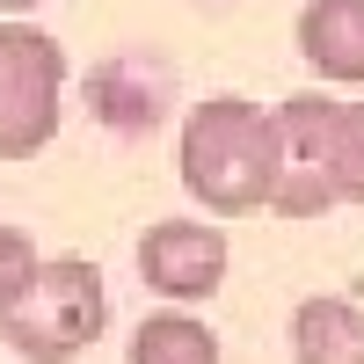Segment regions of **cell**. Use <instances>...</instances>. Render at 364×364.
I'll list each match as a JSON object with an SVG mask.
<instances>
[{
  "label": "cell",
  "instance_id": "5b68a950",
  "mask_svg": "<svg viewBox=\"0 0 364 364\" xmlns=\"http://www.w3.org/2000/svg\"><path fill=\"white\" fill-rule=\"evenodd\" d=\"M139 277L161 299H211L226 284V233L204 219H161L139 240Z\"/></svg>",
  "mask_w": 364,
  "mask_h": 364
},
{
  "label": "cell",
  "instance_id": "3957f363",
  "mask_svg": "<svg viewBox=\"0 0 364 364\" xmlns=\"http://www.w3.org/2000/svg\"><path fill=\"white\" fill-rule=\"evenodd\" d=\"M102 328H109V291H102V269L87 262V255L37 262L29 291L0 314L8 350L29 357V364H66V357H80L87 343H95Z\"/></svg>",
  "mask_w": 364,
  "mask_h": 364
},
{
  "label": "cell",
  "instance_id": "52a82bcc",
  "mask_svg": "<svg viewBox=\"0 0 364 364\" xmlns=\"http://www.w3.org/2000/svg\"><path fill=\"white\" fill-rule=\"evenodd\" d=\"M291 350L299 364H364V314L350 299H299Z\"/></svg>",
  "mask_w": 364,
  "mask_h": 364
},
{
  "label": "cell",
  "instance_id": "8992f818",
  "mask_svg": "<svg viewBox=\"0 0 364 364\" xmlns=\"http://www.w3.org/2000/svg\"><path fill=\"white\" fill-rule=\"evenodd\" d=\"M299 51L336 87H364V0H306L299 8Z\"/></svg>",
  "mask_w": 364,
  "mask_h": 364
},
{
  "label": "cell",
  "instance_id": "ba28073f",
  "mask_svg": "<svg viewBox=\"0 0 364 364\" xmlns=\"http://www.w3.org/2000/svg\"><path fill=\"white\" fill-rule=\"evenodd\" d=\"M132 364H219V336L190 314H146L132 328Z\"/></svg>",
  "mask_w": 364,
  "mask_h": 364
},
{
  "label": "cell",
  "instance_id": "30bf717a",
  "mask_svg": "<svg viewBox=\"0 0 364 364\" xmlns=\"http://www.w3.org/2000/svg\"><path fill=\"white\" fill-rule=\"evenodd\" d=\"M0 8H8V15H22V8H44V0H0Z\"/></svg>",
  "mask_w": 364,
  "mask_h": 364
},
{
  "label": "cell",
  "instance_id": "6da1fadb",
  "mask_svg": "<svg viewBox=\"0 0 364 364\" xmlns=\"http://www.w3.org/2000/svg\"><path fill=\"white\" fill-rule=\"evenodd\" d=\"M269 117H277V190H269V211L314 219L328 204H364V102L291 95Z\"/></svg>",
  "mask_w": 364,
  "mask_h": 364
},
{
  "label": "cell",
  "instance_id": "277c9868",
  "mask_svg": "<svg viewBox=\"0 0 364 364\" xmlns=\"http://www.w3.org/2000/svg\"><path fill=\"white\" fill-rule=\"evenodd\" d=\"M58 87H66V51L44 29H0V161H29L51 146Z\"/></svg>",
  "mask_w": 364,
  "mask_h": 364
},
{
  "label": "cell",
  "instance_id": "9c48e42d",
  "mask_svg": "<svg viewBox=\"0 0 364 364\" xmlns=\"http://www.w3.org/2000/svg\"><path fill=\"white\" fill-rule=\"evenodd\" d=\"M37 248H29V233L22 226H0V314H8L15 306V299L29 291V277H37Z\"/></svg>",
  "mask_w": 364,
  "mask_h": 364
},
{
  "label": "cell",
  "instance_id": "7a4b0ae2",
  "mask_svg": "<svg viewBox=\"0 0 364 364\" xmlns=\"http://www.w3.org/2000/svg\"><path fill=\"white\" fill-rule=\"evenodd\" d=\"M182 190L204 211L248 219L269 211L277 190V117L240 102V95H211L182 117Z\"/></svg>",
  "mask_w": 364,
  "mask_h": 364
}]
</instances>
